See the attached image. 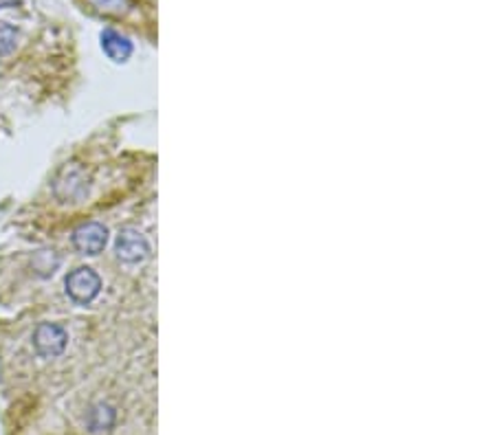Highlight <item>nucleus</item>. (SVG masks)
Listing matches in <instances>:
<instances>
[{"label": "nucleus", "mask_w": 495, "mask_h": 435, "mask_svg": "<svg viewBox=\"0 0 495 435\" xmlns=\"http://www.w3.org/2000/svg\"><path fill=\"white\" fill-rule=\"evenodd\" d=\"M53 189L60 200H69V203H71V200H79L88 191L86 172L76 165V163H73V165H64L62 172L58 174V179H55Z\"/></svg>", "instance_id": "obj_3"}, {"label": "nucleus", "mask_w": 495, "mask_h": 435, "mask_svg": "<svg viewBox=\"0 0 495 435\" xmlns=\"http://www.w3.org/2000/svg\"><path fill=\"white\" fill-rule=\"evenodd\" d=\"M64 284H67L69 297H71L76 303H79V306L91 303L101 290L100 275H97L93 269H88V266H79V269L71 270V273L67 275V282Z\"/></svg>", "instance_id": "obj_1"}, {"label": "nucleus", "mask_w": 495, "mask_h": 435, "mask_svg": "<svg viewBox=\"0 0 495 435\" xmlns=\"http://www.w3.org/2000/svg\"><path fill=\"white\" fill-rule=\"evenodd\" d=\"M117 423V411L109 402H97L88 409L86 414V427L93 435H106L113 431Z\"/></svg>", "instance_id": "obj_6"}, {"label": "nucleus", "mask_w": 495, "mask_h": 435, "mask_svg": "<svg viewBox=\"0 0 495 435\" xmlns=\"http://www.w3.org/2000/svg\"><path fill=\"white\" fill-rule=\"evenodd\" d=\"M18 31L7 22H0V55H9L16 46Z\"/></svg>", "instance_id": "obj_9"}, {"label": "nucleus", "mask_w": 495, "mask_h": 435, "mask_svg": "<svg viewBox=\"0 0 495 435\" xmlns=\"http://www.w3.org/2000/svg\"><path fill=\"white\" fill-rule=\"evenodd\" d=\"M31 266H34V270L40 275V278H51V275L58 270L60 255L55 254L53 249H42L34 255V260H31Z\"/></svg>", "instance_id": "obj_8"}, {"label": "nucleus", "mask_w": 495, "mask_h": 435, "mask_svg": "<svg viewBox=\"0 0 495 435\" xmlns=\"http://www.w3.org/2000/svg\"><path fill=\"white\" fill-rule=\"evenodd\" d=\"M115 254L126 264H137V262H143L150 254V245L137 229H124L117 236Z\"/></svg>", "instance_id": "obj_4"}, {"label": "nucleus", "mask_w": 495, "mask_h": 435, "mask_svg": "<svg viewBox=\"0 0 495 435\" xmlns=\"http://www.w3.org/2000/svg\"><path fill=\"white\" fill-rule=\"evenodd\" d=\"M69 334L62 326L58 324H40L34 332L36 352L42 358H55L67 350Z\"/></svg>", "instance_id": "obj_2"}, {"label": "nucleus", "mask_w": 495, "mask_h": 435, "mask_svg": "<svg viewBox=\"0 0 495 435\" xmlns=\"http://www.w3.org/2000/svg\"><path fill=\"white\" fill-rule=\"evenodd\" d=\"M109 242V231L100 222H86L73 233V245L82 255H100Z\"/></svg>", "instance_id": "obj_5"}, {"label": "nucleus", "mask_w": 495, "mask_h": 435, "mask_svg": "<svg viewBox=\"0 0 495 435\" xmlns=\"http://www.w3.org/2000/svg\"><path fill=\"white\" fill-rule=\"evenodd\" d=\"M91 4L97 12L115 13V16H119V13H124L128 9V0H91Z\"/></svg>", "instance_id": "obj_10"}, {"label": "nucleus", "mask_w": 495, "mask_h": 435, "mask_svg": "<svg viewBox=\"0 0 495 435\" xmlns=\"http://www.w3.org/2000/svg\"><path fill=\"white\" fill-rule=\"evenodd\" d=\"M101 49L113 62H126L133 55V44L113 29L101 31Z\"/></svg>", "instance_id": "obj_7"}]
</instances>
